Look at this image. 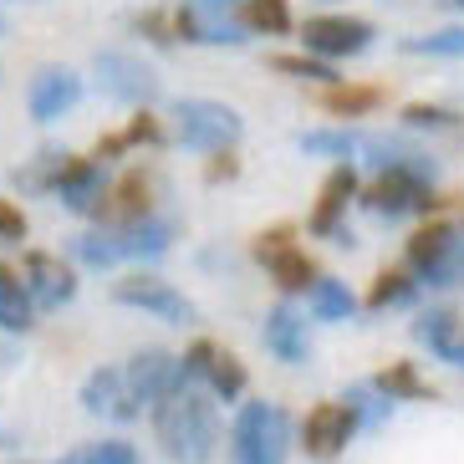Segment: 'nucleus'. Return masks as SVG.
<instances>
[{
    "label": "nucleus",
    "mask_w": 464,
    "mask_h": 464,
    "mask_svg": "<svg viewBox=\"0 0 464 464\" xmlns=\"http://www.w3.org/2000/svg\"><path fill=\"white\" fill-rule=\"evenodd\" d=\"M301 153H312V159H353L357 149H362V133H347V128H312V133L296 138Z\"/></svg>",
    "instance_id": "obj_25"
},
{
    "label": "nucleus",
    "mask_w": 464,
    "mask_h": 464,
    "mask_svg": "<svg viewBox=\"0 0 464 464\" xmlns=\"http://www.w3.org/2000/svg\"><path fill=\"white\" fill-rule=\"evenodd\" d=\"M123 382H128V393L138 398V409H153V403H164L169 393H184L179 357L164 353V347H138L123 362Z\"/></svg>",
    "instance_id": "obj_7"
},
{
    "label": "nucleus",
    "mask_w": 464,
    "mask_h": 464,
    "mask_svg": "<svg viewBox=\"0 0 464 464\" xmlns=\"http://www.w3.org/2000/svg\"><path fill=\"white\" fill-rule=\"evenodd\" d=\"M403 52H413V56H454V62H464V26H444V31H429V36H409Z\"/></svg>",
    "instance_id": "obj_34"
},
{
    "label": "nucleus",
    "mask_w": 464,
    "mask_h": 464,
    "mask_svg": "<svg viewBox=\"0 0 464 464\" xmlns=\"http://www.w3.org/2000/svg\"><path fill=\"white\" fill-rule=\"evenodd\" d=\"M357 189H362L357 169L353 164H337L327 179H322V194H316V209H312V219H306V230H312V235H337L342 230V209L357 199Z\"/></svg>",
    "instance_id": "obj_16"
},
{
    "label": "nucleus",
    "mask_w": 464,
    "mask_h": 464,
    "mask_svg": "<svg viewBox=\"0 0 464 464\" xmlns=\"http://www.w3.org/2000/svg\"><path fill=\"white\" fill-rule=\"evenodd\" d=\"M271 67H276V72H286V77H296V82H316V87L342 82V77L327 67V62H316V56H306V52H281V56H271Z\"/></svg>",
    "instance_id": "obj_31"
},
{
    "label": "nucleus",
    "mask_w": 464,
    "mask_h": 464,
    "mask_svg": "<svg viewBox=\"0 0 464 464\" xmlns=\"http://www.w3.org/2000/svg\"><path fill=\"white\" fill-rule=\"evenodd\" d=\"M92 77H97V87H102V97H112V102H123V108H133V112H143L153 97H159V72L133 52H97Z\"/></svg>",
    "instance_id": "obj_4"
},
{
    "label": "nucleus",
    "mask_w": 464,
    "mask_h": 464,
    "mask_svg": "<svg viewBox=\"0 0 464 464\" xmlns=\"http://www.w3.org/2000/svg\"><path fill=\"white\" fill-rule=\"evenodd\" d=\"M291 459V419L281 403H240L230 423V464H286Z\"/></svg>",
    "instance_id": "obj_2"
},
{
    "label": "nucleus",
    "mask_w": 464,
    "mask_h": 464,
    "mask_svg": "<svg viewBox=\"0 0 464 464\" xmlns=\"http://www.w3.org/2000/svg\"><path fill=\"white\" fill-rule=\"evenodd\" d=\"M102 230H108V225H102ZM112 240H118V260H159V256H169V246L179 240V225L164 215H149V219H138V225L112 230Z\"/></svg>",
    "instance_id": "obj_17"
},
{
    "label": "nucleus",
    "mask_w": 464,
    "mask_h": 464,
    "mask_svg": "<svg viewBox=\"0 0 464 464\" xmlns=\"http://www.w3.org/2000/svg\"><path fill=\"white\" fill-rule=\"evenodd\" d=\"M215 342L209 337H194L189 347H184V357H179V378H184V388H194V382L209 378V362H215Z\"/></svg>",
    "instance_id": "obj_35"
},
{
    "label": "nucleus",
    "mask_w": 464,
    "mask_h": 464,
    "mask_svg": "<svg viewBox=\"0 0 464 464\" xmlns=\"http://www.w3.org/2000/svg\"><path fill=\"white\" fill-rule=\"evenodd\" d=\"M260 342H266V353L276 357V362H286V368H301L306 357H312V337H306V316L291 306V301H281V306H271L266 312V327H260Z\"/></svg>",
    "instance_id": "obj_15"
},
{
    "label": "nucleus",
    "mask_w": 464,
    "mask_h": 464,
    "mask_svg": "<svg viewBox=\"0 0 464 464\" xmlns=\"http://www.w3.org/2000/svg\"><path fill=\"white\" fill-rule=\"evenodd\" d=\"M306 306H312L316 322H353L357 316V296L337 276H316L312 286H306Z\"/></svg>",
    "instance_id": "obj_18"
},
{
    "label": "nucleus",
    "mask_w": 464,
    "mask_h": 464,
    "mask_svg": "<svg viewBox=\"0 0 464 464\" xmlns=\"http://www.w3.org/2000/svg\"><path fill=\"white\" fill-rule=\"evenodd\" d=\"M112 301H118V306H133V312L159 316V322H169V327L194 322V301L184 296V291H174L169 281H159V276H123V281L112 286Z\"/></svg>",
    "instance_id": "obj_8"
},
{
    "label": "nucleus",
    "mask_w": 464,
    "mask_h": 464,
    "mask_svg": "<svg viewBox=\"0 0 464 464\" xmlns=\"http://www.w3.org/2000/svg\"><path fill=\"white\" fill-rule=\"evenodd\" d=\"M153 189H159V179L149 169H128L123 179H112L108 184V199L97 209V219L108 225V230H123V225H138V219L153 215Z\"/></svg>",
    "instance_id": "obj_12"
},
{
    "label": "nucleus",
    "mask_w": 464,
    "mask_h": 464,
    "mask_svg": "<svg viewBox=\"0 0 464 464\" xmlns=\"http://www.w3.org/2000/svg\"><path fill=\"white\" fill-rule=\"evenodd\" d=\"M372 21H362V15H306V26H301V46H306V56H316V62H337V56H362L372 46Z\"/></svg>",
    "instance_id": "obj_5"
},
{
    "label": "nucleus",
    "mask_w": 464,
    "mask_h": 464,
    "mask_svg": "<svg viewBox=\"0 0 464 464\" xmlns=\"http://www.w3.org/2000/svg\"><path fill=\"white\" fill-rule=\"evenodd\" d=\"M174 133L189 153H235V143L246 133V118L219 97H179Z\"/></svg>",
    "instance_id": "obj_3"
},
{
    "label": "nucleus",
    "mask_w": 464,
    "mask_h": 464,
    "mask_svg": "<svg viewBox=\"0 0 464 464\" xmlns=\"http://www.w3.org/2000/svg\"><path fill=\"white\" fill-rule=\"evenodd\" d=\"M209 393L219 398V403H240V398H246V362H240V357L235 353H225V347H219L215 353V362H209Z\"/></svg>",
    "instance_id": "obj_26"
},
{
    "label": "nucleus",
    "mask_w": 464,
    "mask_h": 464,
    "mask_svg": "<svg viewBox=\"0 0 464 464\" xmlns=\"http://www.w3.org/2000/svg\"><path fill=\"white\" fill-rule=\"evenodd\" d=\"M72 256L92 266V271H112L118 266V240H112V230H87L72 240Z\"/></svg>",
    "instance_id": "obj_33"
},
{
    "label": "nucleus",
    "mask_w": 464,
    "mask_h": 464,
    "mask_svg": "<svg viewBox=\"0 0 464 464\" xmlns=\"http://www.w3.org/2000/svg\"><path fill=\"white\" fill-rule=\"evenodd\" d=\"M87 82L77 67H42L31 77V92H26V108L36 123H62L77 102H82Z\"/></svg>",
    "instance_id": "obj_11"
},
{
    "label": "nucleus",
    "mask_w": 464,
    "mask_h": 464,
    "mask_svg": "<svg viewBox=\"0 0 464 464\" xmlns=\"http://www.w3.org/2000/svg\"><path fill=\"white\" fill-rule=\"evenodd\" d=\"M403 128H423V133H454L464 123L459 108H444V102H403Z\"/></svg>",
    "instance_id": "obj_29"
},
{
    "label": "nucleus",
    "mask_w": 464,
    "mask_h": 464,
    "mask_svg": "<svg viewBox=\"0 0 464 464\" xmlns=\"http://www.w3.org/2000/svg\"><path fill=\"white\" fill-rule=\"evenodd\" d=\"M153 439L164 450L169 464H209L219 450V419L199 388L169 393L164 403H153Z\"/></svg>",
    "instance_id": "obj_1"
},
{
    "label": "nucleus",
    "mask_w": 464,
    "mask_h": 464,
    "mask_svg": "<svg viewBox=\"0 0 464 464\" xmlns=\"http://www.w3.org/2000/svg\"><path fill=\"white\" fill-rule=\"evenodd\" d=\"M291 235H296L291 225H276V230H260V235H256V246H250V256H256L260 266H266L271 256H281V250H291Z\"/></svg>",
    "instance_id": "obj_37"
},
{
    "label": "nucleus",
    "mask_w": 464,
    "mask_h": 464,
    "mask_svg": "<svg viewBox=\"0 0 464 464\" xmlns=\"http://www.w3.org/2000/svg\"><path fill=\"white\" fill-rule=\"evenodd\" d=\"M266 271H271V281H276L281 291H286V296L306 291V286L316 281V276H322V271H316V260L306 256L301 246H291V250H281V256H271V260H266Z\"/></svg>",
    "instance_id": "obj_22"
},
{
    "label": "nucleus",
    "mask_w": 464,
    "mask_h": 464,
    "mask_svg": "<svg viewBox=\"0 0 464 464\" xmlns=\"http://www.w3.org/2000/svg\"><path fill=\"white\" fill-rule=\"evenodd\" d=\"M56 464H143V454L128 439H92V444H77L72 454H62Z\"/></svg>",
    "instance_id": "obj_28"
},
{
    "label": "nucleus",
    "mask_w": 464,
    "mask_h": 464,
    "mask_svg": "<svg viewBox=\"0 0 464 464\" xmlns=\"http://www.w3.org/2000/svg\"><path fill=\"white\" fill-rule=\"evenodd\" d=\"M439 362H450V368H459V372H464V332L450 342V347H444V353H439Z\"/></svg>",
    "instance_id": "obj_41"
},
{
    "label": "nucleus",
    "mask_w": 464,
    "mask_h": 464,
    "mask_svg": "<svg viewBox=\"0 0 464 464\" xmlns=\"http://www.w3.org/2000/svg\"><path fill=\"white\" fill-rule=\"evenodd\" d=\"M372 388H378L388 403H398V398H434V388L413 372V362H393L388 372H378V378H372Z\"/></svg>",
    "instance_id": "obj_30"
},
{
    "label": "nucleus",
    "mask_w": 464,
    "mask_h": 464,
    "mask_svg": "<svg viewBox=\"0 0 464 464\" xmlns=\"http://www.w3.org/2000/svg\"><path fill=\"white\" fill-rule=\"evenodd\" d=\"M5 31H11V21H5V11H0V36H5Z\"/></svg>",
    "instance_id": "obj_42"
},
{
    "label": "nucleus",
    "mask_w": 464,
    "mask_h": 464,
    "mask_svg": "<svg viewBox=\"0 0 464 464\" xmlns=\"http://www.w3.org/2000/svg\"><path fill=\"white\" fill-rule=\"evenodd\" d=\"M444 5H454V11H464V0H444Z\"/></svg>",
    "instance_id": "obj_43"
},
{
    "label": "nucleus",
    "mask_w": 464,
    "mask_h": 464,
    "mask_svg": "<svg viewBox=\"0 0 464 464\" xmlns=\"http://www.w3.org/2000/svg\"><path fill=\"white\" fill-rule=\"evenodd\" d=\"M159 138H164V128H159V118H153L149 108L133 112V123L123 128V143H128V149H138V143H159Z\"/></svg>",
    "instance_id": "obj_38"
},
{
    "label": "nucleus",
    "mask_w": 464,
    "mask_h": 464,
    "mask_svg": "<svg viewBox=\"0 0 464 464\" xmlns=\"http://www.w3.org/2000/svg\"><path fill=\"white\" fill-rule=\"evenodd\" d=\"M133 26L149 36V42H174V26H169V11H143V15H133Z\"/></svg>",
    "instance_id": "obj_39"
},
{
    "label": "nucleus",
    "mask_w": 464,
    "mask_h": 464,
    "mask_svg": "<svg viewBox=\"0 0 464 464\" xmlns=\"http://www.w3.org/2000/svg\"><path fill=\"white\" fill-rule=\"evenodd\" d=\"M413 291H419V281H413L409 271H388L382 266L378 276H372V286H368V296H362V306L368 312H388V306H403V301H413Z\"/></svg>",
    "instance_id": "obj_24"
},
{
    "label": "nucleus",
    "mask_w": 464,
    "mask_h": 464,
    "mask_svg": "<svg viewBox=\"0 0 464 464\" xmlns=\"http://www.w3.org/2000/svg\"><path fill=\"white\" fill-rule=\"evenodd\" d=\"M26 209L15 205V199H0V240H5V246H21V240H26Z\"/></svg>",
    "instance_id": "obj_36"
},
{
    "label": "nucleus",
    "mask_w": 464,
    "mask_h": 464,
    "mask_svg": "<svg viewBox=\"0 0 464 464\" xmlns=\"http://www.w3.org/2000/svg\"><path fill=\"white\" fill-rule=\"evenodd\" d=\"M357 434V419L347 413V403H316L306 419H301V450L312 454V459H337Z\"/></svg>",
    "instance_id": "obj_13"
},
{
    "label": "nucleus",
    "mask_w": 464,
    "mask_h": 464,
    "mask_svg": "<svg viewBox=\"0 0 464 464\" xmlns=\"http://www.w3.org/2000/svg\"><path fill=\"white\" fill-rule=\"evenodd\" d=\"M459 332H464V322H459L454 312H444V306H429V312L413 316V342H419V347H429L434 357L444 353V347H450Z\"/></svg>",
    "instance_id": "obj_23"
},
{
    "label": "nucleus",
    "mask_w": 464,
    "mask_h": 464,
    "mask_svg": "<svg viewBox=\"0 0 464 464\" xmlns=\"http://www.w3.org/2000/svg\"><path fill=\"white\" fill-rule=\"evenodd\" d=\"M342 403H347V413L357 419V429H362V423H382L388 413H393V403H388L372 382H353V388L342 393Z\"/></svg>",
    "instance_id": "obj_32"
},
{
    "label": "nucleus",
    "mask_w": 464,
    "mask_h": 464,
    "mask_svg": "<svg viewBox=\"0 0 464 464\" xmlns=\"http://www.w3.org/2000/svg\"><path fill=\"white\" fill-rule=\"evenodd\" d=\"M322 112L332 118H368L372 108H382V87H353V82H332L316 92Z\"/></svg>",
    "instance_id": "obj_20"
},
{
    "label": "nucleus",
    "mask_w": 464,
    "mask_h": 464,
    "mask_svg": "<svg viewBox=\"0 0 464 464\" xmlns=\"http://www.w3.org/2000/svg\"><path fill=\"white\" fill-rule=\"evenodd\" d=\"M235 26L246 36H286L291 31V5L286 0H240Z\"/></svg>",
    "instance_id": "obj_19"
},
{
    "label": "nucleus",
    "mask_w": 464,
    "mask_h": 464,
    "mask_svg": "<svg viewBox=\"0 0 464 464\" xmlns=\"http://www.w3.org/2000/svg\"><path fill=\"white\" fill-rule=\"evenodd\" d=\"M77 403H82L92 419H118V423L143 419L138 398L128 393V382H123V368H92V372L82 378V393H77Z\"/></svg>",
    "instance_id": "obj_14"
},
{
    "label": "nucleus",
    "mask_w": 464,
    "mask_h": 464,
    "mask_svg": "<svg viewBox=\"0 0 464 464\" xmlns=\"http://www.w3.org/2000/svg\"><path fill=\"white\" fill-rule=\"evenodd\" d=\"M52 199H62V209H72V215H97L108 199V169L87 153H67V164L52 184Z\"/></svg>",
    "instance_id": "obj_10"
},
{
    "label": "nucleus",
    "mask_w": 464,
    "mask_h": 464,
    "mask_svg": "<svg viewBox=\"0 0 464 464\" xmlns=\"http://www.w3.org/2000/svg\"><path fill=\"white\" fill-rule=\"evenodd\" d=\"M21 286H26L36 312H56V306H67L77 296V276L52 250H26V260H21Z\"/></svg>",
    "instance_id": "obj_9"
},
{
    "label": "nucleus",
    "mask_w": 464,
    "mask_h": 464,
    "mask_svg": "<svg viewBox=\"0 0 464 464\" xmlns=\"http://www.w3.org/2000/svg\"><path fill=\"white\" fill-rule=\"evenodd\" d=\"M240 174V159L235 153H209V164H205V179L209 184H219V179H235Z\"/></svg>",
    "instance_id": "obj_40"
},
{
    "label": "nucleus",
    "mask_w": 464,
    "mask_h": 464,
    "mask_svg": "<svg viewBox=\"0 0 464 464\" xmlns=\"http://www.w3.org/2000/svg\"><path fill=\"white\" fill-rule=\"evenodd\" d=\"M0 327L5 332H31L36 327V306H31L26 286L11 266H0Z\"/></svg>",
    "instance_id": "obj_21"
},
{
    "label": "nucleus",
    "mask_w": 464,
    "mask_h": 464,
    "mask_svg": "<svg viewBox=\"0 0 464 464\" xmlns=\"http://www.w3.org/2000/svg\"><path fill=\"white\" fill-rule=\"evenodd\" d=\"M459 225L450 219H429L409 240V271L419 276V286H454V250H459Z\"/></svg>",
    "instance_id": "obj_6"
},
{
    "label": "nucleus",
    "mask_w": 464,
    "mask_h": 464,
    "mask_svg": "<svg viewBox=\"0 0 464 464\" xmlns=\"http://www.w3.org/2000/svg\"><path fill=\"white\" fill-rule=\"evenodd\" d=\"M62 164H67V153H62V149H42L26 169H15L11 184H15L21 194H52V184H56V174H62Z\"/></svg>",
    "instance_id": "obj_27"
}]
</instances>
